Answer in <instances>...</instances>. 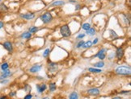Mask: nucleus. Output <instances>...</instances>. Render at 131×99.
Segmentation results:
<instances>
[{
  "label": "nucleus",
  "instance_id": "obj_26",
  "mask_svg": "<svg viewBox=\"0 0 131 99\" xmlns=\"http://www.w3.org/2000/svg\"><path fill=\"white\" fill-rule=\"evenodd\" d=\"M84 43H85V42L83 41V40H81V41H79V42L78 43L76 48H81V47H83V44H84Z\"/></svg>",
  "mask_w": 131,
  "mask_h": 99
},
{
  "label": "nucleus",
  "instance_id": "obj_10",
  "mask_svg": "<svg viewBox=\"0 0 131 99\" xmlns=\"http://www.w3.org/2000/svg\"><path fill=\"white\" fill-rule=\"evenodd\" d=\"M87 94L92 96H97L100 94V89L97 88H92L87 90Z\"/></svg>",
  "mask_w": 131,
  "mask_h": 99
},
{
  "label": "nucleus",
  "instance_id": "obj_14",
  "mask_svg": "<svg viewBox=\"0 0 131 99\" xmlns=\"http://www.w3.org/2000/svg\"><path fill=\"white\" fill-rule=\"evenodd\" d=\"M22 38H24V39H27V40H29L30 38L32 37V33H30L29 31H26V32H24L21 36Z\"/></svg>",
  "mask_w": 131,
  "mask_h": 99
},
{
  "label": "nucleus",
  "instance_id": "obj_16",
  "mask_svg": "<svg viewBox=\"0 0 131 99\" xmlns=\"http://www.w3.org/2000/svg\"><path fill=\"white\" fill-rule=\"evenodd\" d=\"M92 45H93L92 44V42L91 41V40H88V41H87L86 43H84L83 48H91Z\"/></svg>",
  "mask_w": 131,
  "mask_h": 99
},
{
  "label": "nucleus",
  "instance_id": "obj_15",
  "mask_svg": "<svg viewBox=\"0 0 131 99\" xmlns=\"http://www.w3.org/2000/svg\"><path fill=\"white\" fill-rule=\"evenodd\" d=\"M69 99H78V95L76 92H72L69 96Z\"/></svg>",
  "mask_w": 131,
  "mask_h": 99
},
{
  "label": "nucleus",
  "instance_id": "obj_12",
  "mask_svg": "<svg viewBox=\"0 0 131 99\" xmlns=\"http://www.w3.org/2000/svg\"><path fill=\"white\" fill-rule=\"evenodd\" d=\"M64 4H65V2L62 0H57L50 5V7H58V6H62Z\"/></svg>",
  "mask_w": 131,
  "mask_h": 99
},
{
  "label": "nucleus",
  "instance_id": "obj_28",
  "mask_svg": "<svg viewBox=\"0 0 131 99\" xmlns=\"http://www.w3.org/2000/svg\"><path fill=\"white\" fill-rule=\"evenodd\" d=\"M84 36H85V34H79L78 36H77V39H83V38H84Z\"/></svg>",
  "mask_w": 131,
  "mask_h": 99
},
{
  "label": "nucleus",
  "instance_id": "obj_18",
  "mask_svg": "<svg viewBox=\"0 0 131 99\" xmlns=\"http://www.w3.org/2000/svg\"><path fill=\"white\" fill-rule=\"evenodd\" d=\"M87 34L89 35V36H94V35L95 34V30L94 28H90L87 31Z\"/></svg>",
  "mask_w": 131,
  "mask_h": 99
},
{
  "label": "nucleus",
  "instance_id": "obj_17",
  "mask_svg": "<svg viewBox=\"0 0 131 99\" xmlns=\"http://www.w3.org/2000/svg\"><path fill=\"white\" fill-rule=\"evenodd\" d=\"M88 71L91 72H95V73H98V72H101L102 70L100 69H95V68H89Z\"/></svg>",
  "mask_w": 131,
  "mask_h": 99
},
{
  "label": "nucleus",
  "instance_id": "obj_2",
  "mask_svg": "<svg viewBox=\"0 0 131 99\" xmlns=\"http://www.w3.org/2000/svg\"><path fill=\"white\" fill-rule=\"evenodd\" d=\"M60 33L63 37H69L71 36V31L68 25H63L60 28Z\"/></svg>",
  "mask_w": 131,
  "mask_h": 99
},
{
  "label": "nucleus",
  "instance_id": "obj_35",
  "mask_svg": "<svg viewBox=\"0 0 131 99\" xmlns=\"http://www.w3.org/2000/svg\"><path fill=\"white\" fill-rule=\"evenodd\" d=\"M112 99H121V97H115V98H113Z\"/></svg>",
  "mask_w": 131,
  "mask_h": 99
},
{
  "label": "nucleus",
  "instance_id": "obj_22",
  "mask_svg": "<svg viewBox=\"0 0 131 99\" xmlns=\"http://www.w3.org/2000/svg\"><path fill=\"white\" fill-rule=\"evenodd\" d=\"M104 66V63L103 61H100L94 64V67H96V68H102Z\"/></svg>",
  "mask_w": 131,
  "mask_h": 99
},
{
  "label": "nucleus",
  "instance_id": "obj_33",
  "mask_svg": "<svg viewBox=\"0 0 131 99\" xmlns=\"http://www.w3.org/2000/svg\"><path fill=\"white\" fill-rule=\"evenodd\" d=\"M127 93H130V91H122V92H120V94H127Z\"/></svg>",
  "mask_w": 131,
  "mask_h": 99
},
{
  "label": "nucleus",
  "instance_id": "obj_31",
  "mask_svg": "<svg viewBox=\"0 0 131 99\" xmlns=\"http://www.w3.org/2000/svg\"><path fill=\"white\" fill-rule=\"evenodd\" d=\"M3 27H4V23L2 21H0V29H2Z\"/></svg>",
  "mask_w": 131,
  "mask_h": 99
},
{
  "label": "nucleus",
  "instance_id": "obj_38",
  "mask_svg": "<svg viewBox=\"0 0 131 99\" xmlns=\"http://www.w3.org/2000/svg\"><path fill=\"white\" fill-rule=\"evenodd\" d=\"M42 99H49L48 97H45V98H42Z\"/></svg>",
  "mask_w": 131,
  "mask_h": 99
},
{
  "label": "nucleus",
  "instance_id": "obj_27",
  "mask_svg": "<svg viewBox=\"0 0 131 99\" xmlns=\"http://www.w3.org/2000/svg\"><path fill=\"white\" fill-rule=\"evenodd\" d=\"M25 89H26V91L30 92V91H31V89H32V88H31V86H30V85H25Z\"/></svg>",
  "mask_w": 131,
  "mask_h": 99
},
{
  "label": "nucleus",
  "instance_id": "obj_39",
  "mask_svg": "<svg viewBox=\"0 0 131 99\" xmlns=\"http://www.w3.org/2000/svg\"><path fill=\"white\" fill-rule=\"evenodd\" d=\"M2 1H3V0H0V2H2Z\"/></svg>",
  "mask_w": 131,
  "mask_h": 99
},
{
  "label": "nucleus",
  "instance_id": "obj_32",
  "mask_svg": "<svg viewBox=\"0 0 131 99\" xmlns=\"http://www.w3.org/2000/svg\"><path fill=\"white\" fill-rule=\"evenodd\" d=\"M97 43H98V38H96V39L94 40V41L92 42V44H96Z\"/></svg>",
  "mask_w": 131,
  "mask_h": 99
},
{
  "label": "nucleus",
  "instance_id": "obj_19",
  "mask_svg": "<svg viewBox=\"0 0 131 99\" xmlns=\"http://www.w3.org/2000/svg\"><path fill=\"white\" fill-rule=\"evenodd\" d=\"M0 68H1L2 70H6V69H8V68H9V65H8V63L7 62L2 63L1 66H0Z\"/></svg>",
  "mask_w": 131,
  "mask_h": 99
},
{
  "label": "nucleus",
  "instance_id": "obj_7",
  "mask_svg": "<svg viewBox=\"0 0 131 99\" xmlns=\"http://www.w3.org/2000/svg\"><path fill=\"white\" fill-rule=\"evenodd\" d=\"M20 17L26 20H31L35 18V14L34 13H26V14H21Z\"/></svg>",
  "mask_w": 131,
  "mask_h": 99
},
{
  "label": "nucleus",
  "instance_id": "obj_8",
  "mask_svg": "<svg viewBox=\"0 0 131 99\" xmlns=\"http://www.w3.org/2000/svg\"><path fill=\"white\" fill-rule=\"evenodd\" d=\"M41 69H42V65H35L32 68H30L29 72H33V73H34V72H38L39 71H40Z\"/></svg>",
  "mask_w": 131,
  "mask_h": 99
},
{
  "label": "nucleus",
  "instance_id": "obj_1",
  "mask_svg": "<svg viewBox=\"0 0 131 99\" xmlns=\"http://www.w3.org/2000/svg\"><path fill=\"white\" fill-rule=\"evenodd\" d=\"M115 72L118 75H130L131 69L130 66H119L115 69Z\"/></svg>",
  "mask_w": 131,
  "mask_h": 99
},
{
  "label": "nucleus",
  "instance_id": "obj_20",
  "mask_svg": "<svg viewBox=\"0 0 131 99\" xmlns=\"http://www.w3.org/2000/svg\"><path fill=\"white\" fill-rule=\"evenodd\" d=\"M109 31H110V36H111V38H112V40L113 39H116V38L118 37L117 34H116L113 30H109Z\"/></svg>",
  "mask_w": 131,
  "mask_h": 99
},
{
  "label": "nucleus",
  "instance_id": "obj_37",
  "mask_svg": "<svg viewBox=\"0 0 131 99\" xmlns=\"http://www.w3.org/2000/svg\"><path fill=\"white\" fill-rule=\"evenodd\" d=\"M0 99H6V96H2V97L0 98Z\"/></svg>",
  "mask_w": 131,
  "mask_h": 99
},
{
  "label": "nucleus",
  "instance_id": "obj_21",
  "mask_svg": "<svg viewBox=\"0 0 131 99\" xmlns=\"http://www.w3.org/2000/svg\"><path fill=\"white\" fill-rule=\"evenodd\" d=\"M56 88H57V86H56V84L55 83H50L49 84V90L50 91H54V90H56Z\"/></svg>",
  "mask_w": 131,
  "mask_h": 99
},
{
  "label": "nucleus",
  "instance_id": "obj_13",
  "mask_svg": "<svg viewBox=\"0 0 131 99\" xmlns=\"http://www.w3.org/2000/svg\"><path fill=\"white\" fill-rule=\"evenodd\" d=\"M8 11V7L6 6L5 3L3 2H0V11L1 12H7Z\"/></svg>",
  "mask_w": 131,
  "mask_h": 99
},
{
  "label": "nucleus",
  "instance_id": "obj_23",
  "mask_svg": "<svg viewBox=\"0 0 131 99\" xmlns=\"http://www.w3.org/2000/svg\"><path fill=\"white\" fill-rule=\"evenodd\" d=\"M90 28H91V25H90V24H88V23H85V24H83L82 26V28L85 31H87Z\"/></svg>",
  "mask_w": 131,
  "mask_h": 99
},
{
  "label": "nucleus",
  "instance_id": "obj_25",
  "mask_svg": "<svg viewBox=\"0 0 131 99\" xmlns=\"http://www.w3.org/2000/svg\"><path fill=\"white\" fill-rule=\"evenodd\" d=\"M50 49L49 48H47V49H45V52H43V57H47L49 55V53H50Z\"/></svg>",
  "mask_w": 131,
  "mask_h": 99
},
{
  "label": "nucleus",
  "instance_id": "obj_4",
  "mask_svg": "<svg viewBox=\"0 0 131 99\" xmlns=\"http://www.w3.org/2000/svg\"><path fill=\"white\" fill-rule=\"evenodd\" d=\"M106 52H107L106 48H102L101 50L98 52V53L95 55V57H97L100 60H103L104 59H105V57H106Z\"/></svg>",
  "mask_w": 131,
  "mask_h": 99
},
{
  "label": "nucleus",
  "instance_id": "obj_34",
  "mask_svg": "<svg viewBox=\"0 0 131 99\" xmlns=\"http://www.w3.org/2000/svg\"><path fill=\"white\" fill-rule=\"evenodd\" d=\"M80 8V5H76V8H75V10H78Z\"/></svg>",
  "mask_w": 131,
  "mask_h": 99
},
{
  "label": "nucleus",
  "instance_id": "obj_11",
  "mask_svg": "<svg viewBox=\"0 0 131 99\" xmlns=\"http://www.w3.org/2000/svg\"><path fill=\"white\" fill-rule=\"evenodd\" d=\"M46 88H47V85H46L45 84H40V85H38V84H37V91H38V93H40V94H41V93L45 91Z\"/></svg>",
  "mask_w": 131,
  "mask_h": 99
},
{
  "label": "nucleus",
  "instance_id": "obj_3",
  "mask_svg": "<svg viewBox=\"0 0 131 99\" xmlns=\"http://www.w3.org/2000/svg\"><path fill=\"white\" fill-rule=\"evenodd\" d=\"M40 19H41V21L44 23V24H49V23H50L52 21V19H53V16H52V14L50 12H45L43 14L40 15Z\"/></svg>",
  "mask_w": 131,
  "mask_h": 99
},
{
  "label": "nucleus",
  "instance_id": "obj_36",
  "mask_svg": "<svg viewBox=\"0 0 131 99\" xmlns=\"http://www.w3.org/2000/svg\"><path fill=\"white\" fill-rule=\"evenodd\" d=\"M14 95H16V93H11L10 94V96H14Z\"/></svg>",
  "mask_w": 131,
  "mask_h": 99
},
{
  "label": "nucleus",
  "instance_id": "obj_6",
  "mask_svg": "<svg viewBox=\"0 0 131 99\" xmlns=\"http://www.w3.org/2000/svg\"><path fill=\"white\" fill-rule=\"evenodd\" d=\"M11 74H12V73H11V72L9 70V69L2 70L1 75H0V81H1V80H3V79H7V78L9 77Z\"/></svg>",
  "mask_w": 131,
  "mask_h": 99
},
{
  "label": "nucleus",
  "instance_id": "obj_30",
  "mask_svg": "<svg viewBox=\"0 0 131 99\" xmlns=\"http://www.w3.org/2000/svg\"><path fill=\"white\" fill-rule=\"evenodd\" d=\"M8 80L7 79H3V80H1V81H0V84H6V83H8Z\"/></svg>",
  "mask_w": 131,
  "mask_h": 99
},
{
  "label": "nucleus",
  "instance_id": "obj_9",
  "mask_svg": "<svg viewBox=\"0 0 131 99\" xmlns=\"http://www.w3.org/2000/svg\"><path fill=\"white\" fill-rule=\"evenodd\" d=\"M124 53H125V51L124 49L122 48H118L117 49H116V58L119 60H121L122 57H123L124 56Z\"/></svg>",
  "mask_w": 131,
  "mask_h": 99
},
{
  "label": "nucleus",
  "instance_id": "obj_24",
  "mask_svg": "<svg viewBox=\"0 0 131 99\" xmlns=\"http://www.w3.org/2000/svg\"><path fill=\"white\" fill-rule=\"evenodd\" d=\"M37 31H38V28H37V27L29 28V32L30 33H36Z\"/></svg>",
  "mask_w": 131,
  "mask_h": 99
},
{
  "label": "nucleus",
  "instance_id": "obj_5",
  "mask_svg": "<svg viewBox=\"0 0 131 99\" xmlns=\"http://www.w3.org/2000/svg\"><path fill=\"white\" fill-rule=\"evenodd\" d=\"M2 46L3 48L9 52H13V44L10 41H5L3 43H2Z\"/></svg>",
  "mask_w": 131,
  "mask_h": 99
},
{
  "label": "nucleus",
  "instance_id": "obj_29",
  "mask_svg": "<svg viewBox=\"0 0 131 99\" xmlns=\"http://www.w3.org/2000/svg\"><path fill=\"white\" fill-rule=\"evenodd\" d=\"M32 98H33V96H32V94H27V95H26L24 99H32Z\"/></svg>",
  "mask_w": 131,
  "mask_h": 99
}]
</instances>
